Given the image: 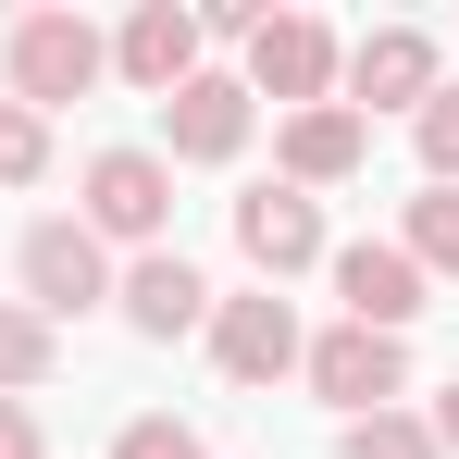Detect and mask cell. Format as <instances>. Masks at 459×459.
Here are the masks:
<instances>
[{"instance_id": "1", "label": "cell", "mask_w": 459, "mask_h": 459, "mask_svg": "<svg viewBox=\"0 0 459 459\" xmlns=\"http://www.w3.org/2000/svg\"><path fill=\"white\" fill-rule=\"evenodd\" d=\"M0 63H13V100L50 125L63 100H87V87L112 75V38L87 25V13H13V38H0Z\"/></svg>"}, {"instance_id": "2", "label": "cell", "mask_w": 459, "mask_h": 459, "mask_svg": "<svg viewBox=\"0 0 459 459\" xmlns=\"http://www.w3.org/2000/svg\"><path fill=\"white\" fill-rule=\"evenodd\" d=\"M335 87H348L360 125H373V112H422V100L447 87V50H435V25H360V38L335 50Z\"/></svg>"}, {"instance_id": "3", "label": "cell", "mask_w": 459, "mask_h": 459, "mask_svg": "<svg viewBox=\"0 0 459 459\" xmlns=\"http://www.w3.org/2000/svg\"><path fill=\"white\" fill-rule=\"evenodd\" d=\"M310 397H335L348 422H373V410H397V385H410V335H373V323H335V335H310L299 348Z\"/></svg>"}, {"instance_id": "4", "label": "cell", "mask_w": 459, "mask_h": 459, "mask_svg": "<svg viewBox=\"0 0 459 459\" xmlns=\"http://www.w3.org/2000/svg\"><path fill=\"white\" fill-rule=\"evenodd\" d=\"M75 224L100 236V248H112V236H125V248H161V224H174V161L161 150H100Z\"/></svg>"}, {"instance_id": "5", "label": "cell", "mask_w": 459, "mask_h": 459, "mask_svg": "<svg viewBox=\"0 0 459 459\" xmlns=\"http://www.w3.org/2000/svg\"><path fill=\"white\" fill-rule=\"evenodd\" d=\"M248 100L323 112V100H335V25H323V13H261V38H248Z\"/></svg>"}, {"instance_id": "6", "label": "cell", "mask_w": 459, "mask_h": 459, "mask_svg": "<svg viewBox=\"0 0 459 459\" xmlns=\"http://www.w3.org/2000/svg\"><path fill=\"white\" fill-rule=\"evenodd\" d=\"M112 299V248L63 212V224H25V310L38 323H75V310Z\"/></svg>"}, {"instance_id": "7", "label": "cell", "mask_w": 459, "mask_h": 459, "mask_svg": "<svg viewBox=\"0 0 459 459\" xmlns=\"http://www.w3.org/2000/svg\"><path fill=\"white\" fill-rule=\"evenodd\" d=\"M248 125H261V100H248V75H199L161 100V161H236L248 150Z\"/></svg>"}, {"instance_id": "8", "label": "cell", "mask_w": 459, "mask_h": 459, "mask_svg": "<svg viewBox=\"0 0 459 459\" xmlns=\"http://www.w3.org/2000/svg\"><path fill=\"white\" fill-rule=\"evenodd\" d=\"M199 335H212V360H224V385H273V373H299V310L273 299V286H248V299H212V323H199Z\"/></svg>"}, {"instance_id": "9", "label": "cell", "mask_w": 459, "mask_h": 459, "mask_svg": "<svg viewBox=\"0 0 459 459\" xmlns=\"http://www.w3.org/2000/svg\"><path fill=\"white\" fill-rule=\"evenodd\" d=\"M112 310H125L150 348H174V335L212 323V273H199L186 248H137V273H112Z\"/></svg>"}, {"instance_id": "10", "label": "cell", "mask_w": 459, "mask_h": 459, "mask_svg": "<svg viewBox=\"0 0 459 459\" xmlns=\"http://www.w3.org/2000/svg\"><path fill=\"white\" fill-rule=\"evenodd\" d=\"M199 50H212V38H199V13H186V0H137V13L112 25V75L150 87V100H174V87L199 75Z\"/></svg>"}, {"instance_id": "11", "label": "cell", "mask_w": 459, "mask_h": 459, "mask_svg": "<svg viewBox=\"0 0 459 459\" xmlns=\"http://www.w3.org/2000/svg\"><path fill=\"white\" fill-rule=\"evenodd\" d=\"M236 248H248V273H261V286L310 273V261H323V199H299L286 174H273V186H248V199H236Z\"/></svg>"}, {"instance_id": "12", "label": "cell", "mask_w": 459, "mask_h": 459, "mask_svg": "<svg viewBox=\"0 0 459 459\" xmlns=\"http://www.w3.org/2000/svg\"><path fill=\"white\" fill-rule=\"evenodd\" d=\"M323 273H335V299H348V323H373V335H410V310H422V261H410L397 236H360V248H323Z\"/></svg>"}, {"instance_id": "13", "label": "cell", "mask_w": 459, "mask_h": 459, "mask_svg": "<svg viewBox=\"0 0 459 459\" xmlns=\"http://www.w3.org/2000/svg\"><path fill=\"white\" fill-rule=\"evenodd\" d=\"M273 161H286V186H348L360 161H373V125L348 112V100H323V112H286V137H273Z\"/></svg>"}, {"instance_id": "14", "label": "cell", "mask_w": 459, "mask_h": 459, "mask_svg": "<svg viewBox=\"0 0 459 459\" xmlns=\"http://www.w3.org/2000/svg\"><path fill=\"white\" fill-rule=\"evenodd\" d=\"M50 373H63V335H50L25 299H0V397H38Z\"/></svg>"}, {"instance_id": "15", "label": "cell", "mask_w": 459, "mask_h": 459, "mask_svg": "<svg viewBox=\"0 0 459 459\" xmlns=\"http://www.w3.org/2000/svg\"><path fill=\"white\" fill-rule=\"evenodd\" d=\"M397 248H410L422 273H459V186H422V199H410V236H397Z\"/></svg>"}, {"instance_id": "16", "label": "cell", "mask_w": 459, "mask_h": 459, "mask_svg": "<svg viewBox=\"0 0 459 459\" xmlns=\"http://www.w3.org/2000/svg\"><path fill=\"white\" fill-rule=\"evenodd\" d=\"M410 150H422V186H459V75L410 112Z\"/></svg>"}, {"instance_id": "17", "label": "cell", "mask_w": 459, "mask_h": 459, "mask_svg": "<svg viewBox=\"0 0 459 459\" xmlns=\"http://www.w3.org/2000/svg\"><path fill=\"white\" fill-rule=\"evenodd\" d=\"M335 459H435V435H422V410H373L335 435Z\"/></svg>"}, {"instance_id": "18", "label": "cell", "mask_w": 459, "mask_h": 459, "mask_svg": "<svg viewBox=\"0 0 459 459\" xmlns=\"http://www.w3.org/2000/svg\"><path fill=\"white\" fill-rule=\"evenodd\" d=\"M38 174H50V125L25 100H0V186H38Z\"/></svg>"}, {"instance_id": "19", "label": "cell", "mask_w": 459, "mask_h": 459, "mask_svg": "<svg viewBox=\"0 0 459 459\" xmlns=\"http://www.w3.org/2000/svg\"><path fill=\"white\" fill-rule=\"evenodd\" d=\"M112 459H212V447H199V422H174V410H137V422L112 435Z\"/></svg>"}, {"instance_id": "20", "label": "cell", "mask_w": 459, "mask_h": 459, "mask_svg": "<svg viewBox=\"0 0 459 459\" xmlns=\"http://www.w3.org/2000/svg\"><path fill=\"white\" fill-rule=\"evenodd\" d=\"M0 459H50V435H38V410H25V397H0Z\"/></svg>"}, {"instance_id": "21", "label": "cell", "mask_w": 459, "mask_h": 459, "mask_svg": "<svg viewBox=\"0 0 459 459\" xmlns=\"http://www.w3.org/2000/svg\"><path fill=\"white\" fill-rule=\"evenodd\" d=\"M422 435H435V459H459V385L435 397V410H422Z\"/></svg>"}]
</instances>
